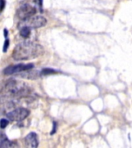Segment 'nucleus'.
I'll return each instance as SVG.
<instances>
[{"instance_id":"423d86ee","label":"nucleus","mask_w":132,"mask_h":148,"mask_svg":"<svg viewBox=\"0 0 132 148\" xmlns=\"http://www.w3.org/2000/svg\"><path fill=\"white\" fill-rule=\"evenodd\" d=\"M34 67V65L32 63H28V64H20L15 65V66H10L7 67L3 70V73L5 75H12V74L19 73L21 72L26 71V70H30Z\"/></svg>"},{"instance_id":"9b49d317","label":"nucleus","mask_w":132,"mask_h":148,"mask_svg":"<svg viewBox=\"0 0 132 148\" xmlns=\"http://www.w3.org/2000/svg\"><path fill=\"white\" fill-rule=\"evenodd\" d=\"M9 125V120H6V119H2L1 120V122H0V127L2 129H4L6 127Z\"/></svg>"},{"instance_id":"6e6552de","label":"nucleus","mask_w":132,"mask_h":148,"mask_svg":"<svg viewBox=\"0 0 132 148\" xmlns=\"http://www.w3.org/2000/svg\"><path fill=\"white\" fill-rule=\"evenodd\" d=\"M15 144L10 141L9 139L7 138L6 136H5L4 134L1 135V138H0V147L1 148H10L13 147Z\"/></svg>"},{"instance_id":"4468645a","label":"nucleus","mask_w":132,"mask_h":148,"mask_svg":"<svg viewBox=\"0 0 132 148\" xmlns=\"http://www.w3.org/2000/svg\"><path fill=\"white\" fill-rule=\"evenodd\" d=\"M56 131V123H53V131L51 132V134H53Z\"/></svg>"},{"instance_id":"f257e3e1","label":"nucleus","mask_w":132,"mask_h":148,"mask_svg":"<svg viewBox=\"0 0 132 148\" xmlns=\"http://www.w3.org/2000/svg\"><path fill=\"white\" fill-rule=\"evenodd\" d=\"M44 52L43 47L33 42H23L16 46L12 53L14 60H30L41 56Z\"/></svg>"},{"instance_id":"0eeeda50","label":"nucleus","mask_w":132,"mask_h":148,"mask_svg":"<svg viewBox=\"0 0 132 148\" xmlns=\"http://www.w3.org/2000/svg\"><path fill=\"white\" fill-rule=\"evenodd\" d=\"M25 143L26 147L31 148H36L39 145V141H38V137H37V134L36 133H30L25 136Z\"/></svg>"},{"instance_id":"f8f14e48","label":"nucleus","mask_w":132,"mask_h":148,"mask_svg":"<svg viewBox=\"0 0 132 148\" xmlns=\"http://www.w3.org/2000/svg\"><path fill=\"white\" fill-rule=\"evenodd\" d=\"M9 40L8 39H6L4 46H3V52H6L7 49H8V47H9Z\"/></svg>"},{"instance_id":"9d476101","label":"nucleus","mask_w":132,"mask_h":148,"mask_svg":"<svg viewBox=\"0 0 132 148\" xmlns=\"http://www.w3.org/2000/svg\"><path fill=\"white\" fill-rule=\"evenodd\" d=\"M56 73V70L53 69H50V68H45L42 70L41 72V75H48V74H51V73Z\"/></svg>"},{"instance_id":"39448f33","label":"nucleus","mask_w":132,"mask_h":148,"mask_svg":"<svg viewBox=\"0 0 132 148\" xmlns=\"http://www.w3.org/2000/svg\"><path fill=\"white\" fill-rule=\"evenodd\" d=\"M30 110L25 108H17L12 111H10L6 113V116L11 121L19 122L25 120L28 116L30 115Z\"/></svg>"},{"instance_id":"20e7f679","label":"nucleus","mask_w":132,"mask_h":148,"mask_svg":"<svg viewBox=\"0 0 132 148\" xmlns=\"http://www.w3.org/2000/svg\"><path fill=\"white\" fill-rule=\"evenodd\" d=\"M37 9L36 7L32 6L30 4H24L21 5L17 10V16L21 20H25L29 18H31L36 13Z\"/></svg>"},{"instance_id":"ddd939ff","label":"nucleus","mask_w":132,"mask_h":148,"mask_svg":"<svg viewBox=\"0 0 132 148\" xmlns=\"http://www.w3.org/2000/svg\"><path fill=\"white\" fill-rule=\"evenodd\" d=\"M5 5H6L5 0H1V12L3 11V9L5 8Z\"/></svg>"},{"instance_id":"7ed1b4c3","label":"nucleus","mask_w":132,"mask_h":148,"mask_svg":"<svg viewBox=\"0 0 132 148\" xmlns=\"http://www.w3.org/2000/svg\"><path fill=\"white\" fill-rule=\"evenodd\" d=\"M46 24V19L43 16H37L35 17H31L25 20H23L19 24V27H23V26H26L30 29H36V28H40L42 26Z\"/></svg>"},{"instance_id":"f03ea898","label":"nucleus","mask_w":132,"mask_h":148,"mask_svg":"<svg viewBox=\"0 0 132 148\" xmlns=\"http://www.w3.org/2000/svg\"><path fill=\"white\" fill-rule=\"evenodd\" d=\"M5 93L10 98L21 99L27 97L31 94L32 90L25 83L17 81L13 79H8L3 88Z\"/></svg>"},{"instance_id":"1a4fd4ad","label":"nucleus","mask_w":132,"mask_h":148,"mask_svg":"<svg viewBox=\"0 0 132 148\" xmlns=\"http://www.w3.org/2000/svg\"><path fill=\"white\" fill-rule=\"evenodd\" d=\"M19 34L23 38H28L30 36V28L26 27V26L21 27L20 31H19Z\"/></svg>"},{"instance_id":"2eb2a0df","label":"nucleus","mask_w":132,"mask_h":148,"mask_svg":"<svg viewBox=\"0 0 132 148\" xmlns=\"http://www.w3.org/2000/svg\"><path fill=\"white\" fill-rule=\"evenodd\" d=\"M4 35H5V37L7 38V36H8V30H7L6 29H4Z\"/></svg>"}]
</instances>
